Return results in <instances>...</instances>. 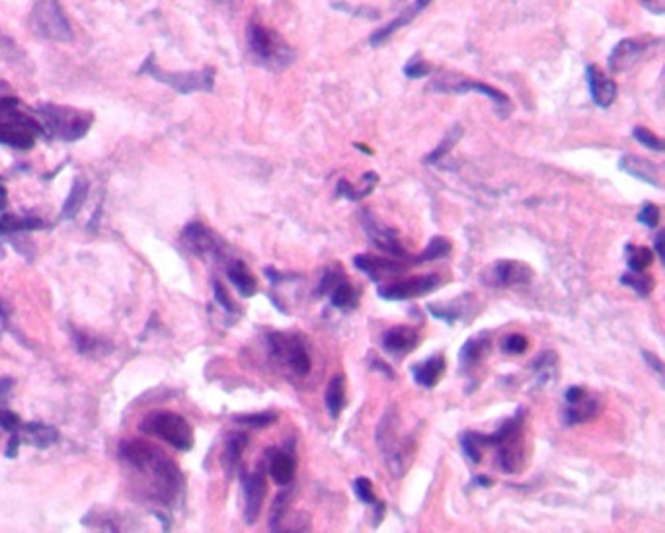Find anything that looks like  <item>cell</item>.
Segmentation results:
<instances>
[{"instance_id": "obj_33", "label": "cell", "mask_w": 665, "mask_h": 533, "mask_svg": "<svg viewBox=\"0 0 665 533\" xmlns=\"http://www.w3.org/2000/svg\"><path fill=\"white\" fill-rule=\"evenodd\" d=\"M531 369H533V375H535V381L539 387H545L550 381H554L558 377V354L552 352V350H545L541 352L533 364H531Z\"/></svg>"}, {"instance_id": "obj_6", "label": "cell", "mask_w": 665, "mask_h": 533, "mask_svg": "<svg viewBox=\"0 0 665 533\" xmlns=\"http://www.w3.org/2000/svg\"><path fill=\"white\" fill-rule=\"evenodd\" d=\"M270 358L297 377H307L313 371V358L303 336L289 332H270L266 336Z\"/></svg>"}, {"instance_id": "obj_15", "label": "cell", "mask_w": 665, "mask_h": 533, "mask_svg": "<svg viewBox=\"0 0 665 533\" xmlns=\"http://www.w3.org/2000/svg\"><path fill=\"white\" fill-rule=\"evenodd\" d=\"M353 266L363 272L371 282L383 284L391 278L402 276L406 270H410L414 264L410 260H392V258H381L373 254H357L353 258Z\"/></svg>"}, {"instance_id": "obj_32", "label": "cell", "mask_w": 665, "mask_h": 533, "mask_svg": "<svg viewBox=\"0 0 665 533\" xmlns=\"http://www.w3.org/2000/svg\"><path fill=\"white\" fill-rule=\"evenodd\" d=\"M377 184H379V176H377V172L371 170V172L363 174V188H355L348 180H340L336 186V196L344 198L348 202H361L375 190Z\"/></svg>"}, {"instance_id": "obj_51", "label": "cell", "mask_w": 665, "mask_h": 533, "mask_svg": "<svg viewBox=\"0 0 665 533\" xmlns=\"http://www.w3.org/2000/svg\"><path fill=\"white\" fill-rule=\"evenodd\" d=\"M642 358H644V362L648 364V368H652L656 371L658 377H664V360H662L660 356H656L654 352L644 350V352H642Z\"/></svg>"}, {"instance_id": "obj_5", "label": "cell", "mask_w": 665, "mask_h": 533, "mask_svg": "<svg viewBox=\"0 0 665 533\" xmlns=\"http://www.w3.org/2000/svg\"><path fill=\"white\" fill-rule=\"evenodd\" d=\"M36 114L40 116L45 139H59V141H67V143L82 139L94 122L92 114H88V112H80L69 106H55V104H41L38 106Z\"/></svg>"}, {"instance_id": "obj_2", "label": "cell", "mask_w": 665, "mask_h": 533, "mask_svg": "<svg viewBox=\"0 0 665 533\" xmlns=\"http://www.w3.org/2000/svg\"><path fill=\"white\" fill-rule=\"evenodd\" d=\"M375 440L392 477L394 479L404 477L416 457V438L414 434L402 432L400 414L394 405L385 410V414L381 416Z\"/></svg>"}, {"instance_id": "obj_47", "label": "cell", "mask_w": 665, "mask_h": 533, "mask_svg": "<svg viewBox=\"0 0 665 533\" xmlns=\"http://www.w3.org/2000/svg\"><path fill=\"white\" fill-rule=\"evenodd\" d=\"M342 280H346V276H344V272L340 270V268H332V270H328L324 276H322V280L318 282V287H316V291H314V295L316 297H324V295H328L334 287L338 286Z\"/></svg>"}, {"instance_id": "obj_46", "label": "cell", "mask_w": 665, "mask_h": 533, "mask_svg": "<svg viewBox=\"0 0 665 533\" xmlns=\"http://www.w3.org/2000/svg\"><path fill=\"white\" fill-rule=\"evenodd\" d=\"M213 295H215V301L221 305V309H223L229 317H235V319H238L240 309L236 307L235 301L231 299V295L227 293V289L221 286L219 280H213Z\"/></svg>"}, {"instance_id": "obj_48", "label": "cell", "mask_w": 665, "mask_h": 533, "mask_svg": "<svg viewBox=\"0 0 665 533\" xmlns=\"http://www.w3.org/2000/svg\"><path fill=\"white\" fill-rule=\"evenodd\" d=\"M636 221L642 223L648 229H656L660 225V221H662V211H660V207L656 204H644L642 205V209L638 211V215H636Z\"/></svg>"}, {"instance_id": "obj_56", "label": "cell", "mask_w": 665, "mask_h": 533, "mask_svg": "<svg viewBox=\"0 0 665 533\" xmlns=\"http://www.w3.org/2000/svg\"><path fill=\"white\" fill-rule=\"evenodd\" d=\"M648 10H652V12H656V14H662L664 12L665 8V0H640Z\"/></svg>"}, {"instance_id": "obj_4", "label": "cell", "mask_w": 665, "mask_h": 533, "mask_svg": "<svg viewBox=\"0 0 665 533\" xmlns=\"http://www.w3.org/2000/svg\"><path fill=\"white\" fill-rule=\"evenodd\" d=\"M246 41L252 59L268 71H285L295 61V49L260 20H252L248 24Z\"/></svg>"}, {"instance_id": "obj_3", "label": "cell", "mask_w": 665, "mask_h": 533, "mask_svg": "<svg viewBox=\"0 0 665 533\" xmlns=\"http://www.w3.org/2000/svg\"><path fill=\"white\" fill-rule=\"evenodd\" d=\"M523 426L525 409L521 407L494 434H480L484 448H496V463L504 473H519L525 465Z\"/></svg>"}, {"instance_id": "obj_17", "label": "cell", "mask_w": 665, "mask_h": 533, "mask_svg": "<svg viewBox=\"0 0 665 533\" xmlns=\"http://www.w3.org/2000/svg\"><path fill=\"white\" fill-rule=\"evenodd\" d=\"M242 492H244V522L252 526L256 524L264 506V498L268 492L266 477L262 473H244Z\"/></svg>"}, {"instance_id": "obj_37", "label": "cell", "mask_w": 665, "mask_h": 533, "mask_svg": "<svg viewBox=\"0 0 665 533\" xmlns=\"http://www.w3.org/2000/svg\"><path fill=\"white\" fill-rule=\"evenodd\" d=\"M626 258L630 272H646L654 262V250L648 246H626Z\"/></svg>"}, {"instance_id": "obj_60", "label": "cell", "mask_w": 665, "mask_h": 533, "mask_svg": "<svg viewBox=\"0 0 665 533\" xmlns=\"http://www.w3.org/2000/svg\"><path fill=\"white\" fill-rule=\"evenodd\" d=\"M0 317H4V313H2V309H0Z\"/></svg>"}, {"instance_id": "obj_1", "label": "cell", "mask_w": 665, "mask_h": 533, "mask_svg": "<svg viewBox=\"0 0 665 533\" xmlns=\"http://www.w3.org/2000/svg\"><path fill=\"white\" fill-rule=\"evenodd\" d=\"M119 459L137 477L139 489L151 502L174 508L184 498V475L164 451L133 440L119 448Z\"/></svg>"}, {"instance_id": "obj_45", "label": "cell", "mask_w": 665, "mask_h": 533, "mask_svg": "<svg viewBox=\"0 0 665 533\" xmlns=\"http://www.w3.org/2000/svg\"><path fill=\"white\" fill-rule=\"evenodd\" d=\"M352 489L355 496L367 506H375L379 502L375 489H373V483L367 477H357L352 483Z\"/></svg>"}, {"instance_id": "obj_19", "label": "cell", "mask_w": 665, "mask_h": 533, "mask_svg": "<svg viewBox=\"0 0 665 533\" xmlns=\"http://www.w3.org/2000/svg\"><path fill=\"white\" fill-rule=\"evenodd\" d=\"M492 332H478L474 336H470L469 340L463 344L461 352H459V368L465 373H469L472 369L478 368L490 354L492 350Z\"/></svg>"}, {"instance_id": "obj_20", "label": "cell", "mask_w": 665, "mask_h": 533, "mask_svg": "<svg viewBox=\"0 0 665 533\" xmlns=\"http://www.w3.org/2000/svg\"><path fill=\"white\" fill-rule=\"evenodd\" d=\"M428 311H430L431 317H435L437 321L447 323L449 327H453L459 321L467 323V319H465L467 315L470 319L476 315L474 301L470 299V295H461V297H457L455 301H449V303H430Z\"/></svg>"}, {"instance_id": "obj_13", "label": "cell", "mask_w": 665, "mask_h": 533, "mask_svg": "<svg viewBox=\"0 0 665 533\" xmlns=\"http://www.w3.org/2000/svg\"><path fill=\"white\" fill-rule=\"evenodd\" d=\"M533 280H535L533 268L517 260H498L482 274V284L496 289L529 286Z\"/></svg>"}, {"instance_id": "obj_31", "label": "cell", "mask_w": 665, "mask_h": 533, "mask_svg": "<svg viewBox=\"0 0 665 533\" xmlns=\"http://www.w3.org/2000/svg\"><path fill=\"white\" fill-rule=\"evenodd\" d=\"M45 229L40 217H18V215H2L0 217V239L10 235H24L30 231Z\"/></svg>"}, {"instance_id": "obj_22", "label": "cell", "mask_w": 665, "mask_h": 533, "mask_svg": "<svg viewBox=\"0 0 665 533\" xmlns=\"http://www.w3.org/2000/svg\"><path fill=\"white\" fill-rule=\"evenodd\" d=\"M619 168L628 176H632L644 184H650L652 188L662 190V166L660 164L652 163V161L636 157V155H623L619 161Z\"/></svg>"}, {"instance_id": "obj_49", "label": "cell", "mask_w": 665, "mask_h": 533, "mask_svg": "<svg viewBox=\"0 0 665 533\" xmlns=\"http://www.w3.org/2000/svg\"><path fill=\"white\" fill-rule=\"evenodd\" d=\"M529 348V340L523 334H509L502 342V350L511 356H519L525 354Z\"/></svg>"}, {"instance_id": "obj_43", "label": "cell", "mask_w": 665, "mask_h": 533, "mask_svg": "<svg viewBox=\"0 0 665 533\" xmlns=\"http://www.w3.org/2000/svg\"><path fill=\"white\" fill-rule=\"evenodd\" d=\"M632 137H634L642 147H646V149H650V151H654V153H664V141H662L656 133H652L650 129L638 125V127L632 129Z\"/></svg>"}, {"instance_id": "obj_34", "label": "cell", "mask_w": 665, "mask_h": 533, "mask_svg": "<svg viewBox=\"0 0 665 533\" xmlns=\"http://www.w3.org/2000/svg\"><path fill=\"white\" fill-rule=\"evenodd\" d=\"M88 198V182L84 178H75L73 182V188L63 204V209H61V217L63 219H75L77 213L82 209V205L86 202Z\"/></svg>"}, {"instance_id": "obj_7", "label": "cell", "mask_w": 665, "mask_h": 533, "mask_svg": "<svg viewBox=\"0 0 665 533\" xmlns=\"http://www.w3.org/2000/svg\"><path fill=\"white\" fill-rule=\"evenodd\" d=\"M139 75H149L155 81L174 88L180 94L211 92L213 86H215V69L213 67H205V69H199V71H186V73H170V71H164L158 65L155 53H151L147 57V61L141 65Z\"/></svg>"}, {"instance_id": "obj_44", "label": "cell", "mask_w": 665, "mask_h": 533, "mask_svg": "<svg viewBox=\"0 0 665 533\" xmlns=\"http://www.w3.org/2000/svg\"><path fill=\"white\" fill-rule=\"evenodd\" d=\"M277 420L275 412H256V414H242L236 416V424L248 426V428H268Z\"/></svg>"}, {"instance_id": "obj_28", "label": "cell", "mask_w": 665, "mask_h": 533, "mask_svg": "<svg viewBox=\"0 0 665 533\" xmlns=\"http://www.w3.org/2000/svg\"><path fill=\"white\" fill-rule=\"evenodd\" d=\"M326 410L332 420H338L348 405V389H346V377L342 373L334 375L326 387Z\"/></svg>"}, {"instance_id": "obj_26", "label": "cell", "mask_w": 665, "mask_h": 533, "mask_svg": "<svg viewBox=\"0 0 665 533\" xmlns=\"http://www.w3.org/2000/svg\"><path fill=\"white\" fill-rule=\"evenodd\" d=\"M268 471H270V477L274 479L275 485L289 487L295 481V473H297V459H295L293 451L283 450L272 453Z\"/></svg>"}, {"instance_id": "obj_59", "label": "cell", "mask_w": 665, "mask_h": 533, "mask_svg": "<svg viewBox=\"0 0 665 533\" xmlns=\"http://www.w3.org/2000/svg\"><path fill=\"white\" fill-rule=\"evenodd\" d=\"M355 147H357V149H359V151H363V153H365V155H373V149H369V147H365V145H361V143H357V145H355Z\"/></svg>"}, {"instance_id": "obj_27", "label": "cell", "mask_w": 665, "mask_h": 533, "mask_svg": "<svg viewBox=\"0 0 665 533\" xmlns=\"http://www.w3.org/2000/svg\"><path fill=\"white\" fill-rule=\"evenodd\" d=\"M445 369H447V360H445V356H443V354H435V356L428 358L426 362L412 366V377H414V381H416L420 387L433 389V387L441 381Z\"/></svg>"}, {"instance_id": "obj_41", "label": "cell", "mask_w": 665, "mask_h": 533, "mask_svg": "<svg viewBox=\"0 0 665 533\" xmlns=\"http://www.w3.org/2000/svg\"><path fill=\"white\" fill-rule=\"evenodd\" d=\"M459 444H461V450L465 453V457L469 459L470 463H480L482 461V442H480V432H465L461 434L459 438Z\"/></svg>"}, {"instance_id": "obj_9", "label": "cell", "mask_w": 665, "mask_h": 533, "mask_svg": "<svg viewBox=\"0 0 665 533\" xmlns=\"http://www.w3.org/2000/svg\"><path fill=\"white\" fill-rule=\"evenodd\" d=\"M30 26L43 40H73L71 22L67 20L59 0H34Z\"/></svg>"}, {"instance_id": "obj_54", "label": "cell", "mask_w": 665, "mask_h": 533, "mask_svg": "<svg viewBox=\"0 0 665 533\" xmlns=\"http://www.w3.org/2000/svg\"><path fill=\"white\" fill-rule=\"evenodd\" d=\"M20 442H22V438H20V432H12V438H10V442H8V448H6V457H8V459H12V457H16V455H18Z\"/></svg>"}, {"instance_id": "obj_42", "label": "cell", "mask_w": 665, "mask_h": 533, "mask_svg": "<svg viewBox=\"0 0 665 533\" xmlns=\"http://www.w3.org/2000/svg\"><path fill=\"white\" fill-rule=\"evenodd\" d=\"M289 498H291L289 492H279L275 496L274 506H272V516H270V530L272 532H281L283 530V520H285L287 508H289Z\"/></svg>"}, {"instance_id": "obj_21", "label": "cell", "mask_w": 665, "mask_h": 533, "mask_svg": "<svg viewBox=\"0 0 665 533\" xmlns=\"http://www.w3.org/2000/svg\"><path fill=\"white\" fill-rule=\"evenodd\" d=\"M431 2H433V0H414L410 6H406V8L402 10V14L394 16L389 24H385L383 28H379L377 32H373V36L369 38V43H371L373 47H379V45L387 43V41L391 40L392 34H396L400 28H404V26H408L412 20H416V18H418V16L430 6Z\"/></svg>"}, {"instance_id": "obj_52", "label": "cell", "mask_w": 665, "mask_h": 533, "mask_svg": "<svg viewBox=\"0 0 665 533\" xmlns=\"http://www.w3.org/2000/svg\"><path fill=\"white\" fill-rule=\"evenodd\" d=\"M371 368L377 369V371H381L383 375H387L389 379H394V369L385 362V360H381V358H377L375 354H371Z\"/></svg>"}, {"instance_id": "obj_55", "label": "cell", "mask_w": 665, "mask_h": 533, "mask_svg": "<svg viewBox=\"0 0 665 533\" xmlns=\"http://www.w3.org/2000/svg\"><path fill=\"white\" fill-rule=\"evenodd\" d=\"M664 239L665 233H658V235H656V239H654V248H652V250H656V254L660 256V260H662V262H665Z\"/></svg>"}, {"instance_id": "obj_30", "label": "cell", "mask_w": 665, "mask_h": 533, "mask_svg": "<svg viewBox=\"0 0 665 533\" xmlns=\"http://www.w3.org/2000/svg\"><path fill=\"white\" fill-rule=\"evenodd\" d=\"M18 432H22L24 438H28V444H32L38 450H47L49 446L57 444V440H59L57 428L51 424H43V422L22 424Z\"/></svg>"}, {"instance_id": "obj_36", "label": "cell", "mask_w": 665, "mask_h": 533, "mask_svg": "<svg viewBox=\"0 0 665 533\" xmlns=\"http://www.w3.org/2000/svg\"><path fill=\"white\" fill-rule=\"evenodd\" d=\"M328 295H330V303L336 309H342V311H352V309H355L359 305L357 293H355V289H353L352 284L348 280H342Z\"/></svg>"}, {"instance_id": "obj_38", "label": "cell", "mask_w": 665, "mask_h": 533, "mask_svg": "<svg viewBox=\"0 0 665 533\" xmlns=\"http://www.w3.org/2000/svg\"><path fill=\"white\" fill-rule=\"evenodd\" d=\"M463 137V127L461 125H453L447 135L443 137V141L439 143V147L435 151H431L430 155L424 159L426 164H437L443 157H447V153L459 143V139Z\"/></svg>"}, {"instance_id": "obj_10", "label": "cell", "mask_w": 665, "mask_h": 533, "mask_svg": "<svg viewBox=\"0 0 665 533\" xmlns=\"http://www.w3.org/2000/svg\"><path fill=\"white\" fill-rule=\"evenodd\" d=\"M18 108L10 110L0 118V145L28 151L36 145L40 137H45V133L38 120L20 112Z\"/></svg>"}, {"instance_id": "obj_50", "label": "cell", "mask_w": 665, "mask_h": 533, "mask_svg": "<svg viewBox=\"0 0 665 533\" xmlns=\"http://www.w3.org/2000/svg\"><path fill=\"white\" fill-rule=\"evenodd\" d=\"M431 73V67L422 59V57H414L406 67H404V75L408 79H424Z\"/></svg>"}, {"instance_id": "obj_57", "label": "cell", "mask_w": 665, "mask_h": 533, "mask_svg": "<svg viewBox=\"0 0 665 533\" xmlns=\"http://www.w3.org/2000/svg\"><path fill=\"white\" fill-rule=\"evenodd\" d=\"M211 2L217 6H223V8H235L242 0H211Z\"/></svg>"}, {"instance_id": "obj_58", "label": "cell", "mask_w": 665, "mask_h": 533, "mask_svg": "<svg viewBox=\"0 0 665 533\" xmlns=\"http://www.w3.org/2000/svg\"><path fill=\"white\" fill-rule=\"evenodd\" d=\"M474 483H476V485H480V487H486V489L494 485L490 477H476V479H474Z\"/></svg>"}, {"instance_id": "obj_8", "label": "cell", "mask_w": 665, "mask_h": 533, "mask_svg": "<svg viewBox=\"0 0 665 533\" xmlns=\"http://www.w3.org/2000/svg\"><path fill=\"white\" fill-rule=\"evenodd\" d=\"M141 432L157 436L180 451L194 448V430L190 422L176 412H155L141 424Z\"/></svg>"}, {"instance_id": "obj_53", "label": "cell", "mask_w": 665, "mask_h": 533, "mask_svg": "<svg viewBox=\"0 0 665 533\" xmlns=\"http://www.w3.org/2000/svg\"><path fill=\"white\" fill-rule=\"evenodd\" d=\"M18 106H20V100H18V98H14V96H0V118H2L4 114H8L10 110L18 108Z\"/></svg>"}, {"instance_id": "obj_12", "label": "cell", "mask_w": 665, "mask_h": 533, "mask_svg": "<svg viewBox=\"0 0 665 533\" xmlns=\"http://www.w3.org/2000/svg\"><path fill=\"white\" fill-rule=\"evenodd\" d=\"M359 219H361V227L367 235V239L377 246L379 250L387 252L392 258H406L412 262V256H408L406 248L400 243L398 231L389 227L387 223H383L379 217H375L373 211L369 209H361L359 211ZM414 264V262H412Z\"/></svg>"}, {"instance_id": "obj_40", "label": "cell", "mask_w": 665, "mask_h": 533, "mask_svg": "<svg viewBox=\"0 0 665 533\" xmlns=\"http://www.w3.org/2000/svg\"><path fill=\"white\" fill-rule=\"evenodd\" d=\"M621 284L634 289V293H638L640 297H648L656 287L654 278L646 276L644 272H626L621 276Z\"/></svg>"}, {"instance_id": "obj_11", "label": "cell", "mask_w": 665, "mask_h": 533, "mask_svg": "<svg viewBox=\"0 0 665 533\" xmlns=\"http://www.w3.org/2000/svg\"><path fill=\"white\" fill-rule=\"evenodd\" d=\"M431 90L435 92H443V94H467V92H478L482 96H486L488 100H492L500 112V116H508L511 112V102H509L508 96L494 88V86H488L484 82L470 81L467 77H461V75H443L439 77L437 81L431 82Z\"/></svg>"}, {"instance_id": "obj_24", "label": "cell", "mask_w": 665, "mask_h": 533, "mask_svg": "<svg viewBox=\"0 0 665 533\" xmlns=\"http://www.w3.org/2000/svg\"><path fill=\"white\" fill-rule=\"evenodd\" d=\"M586 81L589 94H591V100H593L595 106L609 108L615 102V98H617V84L611 81V79H607L597 69V65H587Z\"/></svg>"}, {"instance_id": "obj_16", "label": "cell", "mask_w": 665, "mask_h": 533, "mask_svg": "<svg viewBox=\"0 0 665 533\" xmlns=\"http://www.w3.org/2000/svg\"><path fill=\"white\" fill-rule=\"evenodd\" d=\"M184 243L192 254L205 260H221L225 256V243L203 223H190L184 229Z\"/></svg>"}, {"instance_id": "obj_18", "label": "cell", "mask_w": 665, "mask_h": 533, "mask_svg": "<svg viewBox=\"0 0 665 533\" xmlns=\"http://www.w3.org/2000/svg\"><path fill=\"white\" fill-rule=\"evenodd\" d=\"M420 342L422 334L414 327H391L381 338L383 350L398 360L412 354L420 346Z\"/></svg>"}, {"instance_id": "obj_29", "label": "cell", "mask_w": 665, "mask_h": 533, "mask_svg": "<svg viewBox=\"0 0 665 533\" xmlns=\"http://www.w3.org/2000/svg\"><path fill=\"white\" fill-rule=\"evenodd\" d=\"M227 276L231 280V284L235 286L236 291L240 297L248 299L254 297L258 293V282L256 278L250 274L248 266L242 260H233L227 266Z\"/></svg>"}, {"instance_id": "obj_14", "label": "cell", "mask_w": 665, "mask_h": 533, "mask_svg": "<svg viewBox=\"0 0 665 533\" xmlns=\"http://www.w3.org/2000/svg\"><path fill=\"white\" fill-rule=\"evenodd\" d=\"M441 286H443L441 276L426 274V276H416V278H408V280H398L394 284L379 286L377 293L385 301H410V299H418V297L433 293Z\"/></svg>"}, {"instance_id": "obj_23", "label": "cell", "mask_w": 665, "mask_h": 533, "mask_svg": "<svg viewBox=\"0 0 665 533\" xmlns=\"http://www.w3.org/2000/svg\"><path fill=\"white\" fill-rule=\"evenodd\" d=\"M650 43L642 40H623L615 45L611 57H609V69L613 73H623L626 69L634 67L642 55L648 51Z\"/></svg>"}, {"instance_id": "obj_39", "label": "cell", "mask_w": 665, "mask_h": 533, "mask_svg": "<svg viewBox=\"0 0 665 533\" xmlns=\"http://www.w3.org/2000/svg\"><path fill=\"white\" fill-rule=\"evenodd\" d=\"M449 254H451V243L447 239H443V237H433L420 256H412V262L414 264L433 262V260H441V258L449 256Z\"/></svg>"}, {"instance_id": "obj_25", "label": "cell", "mask_w": 665, "mask_h": 533, "mask_svg": "<svg viewBox=\"0 0 665 533\" xmlns=\"http://www.w3.org/2000/svg\"><path fill=\"white\" fill-rule=\"evenodd\" d=\"M599 412H601V403L586 393L584 397H580L572 403H566L564 412H562V420L566 426H580V424H586L589 420L597 418Z\"/></svg>"}, {"instance_id": "obj_35", "label": "cell", "mask_w": 665, "mask_h": 533, "mask_svg": "<svg viewBox=\"0 0 665 533\" xmlns=\"http://www.w3.org/2000/svg\"><path fill=\"white\" fill-rule=\"evenodd\" d=\"M248 446V436L246 434H231L229 440H227V448H225V453H223V465H225V471L229 475H233L240 461H242V453L246 450Z\"/></svg>"}]
</instances>
